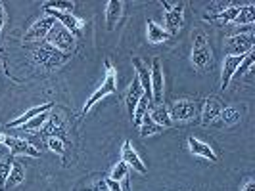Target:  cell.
Returning <instances> with one entry per match:
<instances>
[{
    "label": "cell",
    "instance_id": "obj_27",
    "mask_svg": "<svg viewBox=\"0 0 255 191\" xmlns=\"http://www.w3.org/2000/svg\"><path fill=\"white\" fill-rule=\"evenodd\" d=\"M73 8H75L73 2H64V0H56V2L42 4V10H54V12H60V13H71Z\"/></svg>",
    "mask_w": 255,
    "mask_h": 191
},
{
    "label": "cell",
    "instance_id": "obj_34",
    "mask_svg": "<svg viewBox=\"0 0 255 191\" xmlns=\"http://www.w3.org/2000/svg\"><path fill=\"white\" fill-rule=\"evenodd\" d=\"M254 60H255V54L254 52H250V54H246L242 58V64H240V67H238V71L236 73H248L250 69H252V65H254Z\"/></svg>",
    "mask_w": 255,
    "mask_h": 191
},
{
    "label": "cell",
    "instance_id": "obj_22",
    "mask_svg": "<svg viewBox=\"0 0 255 191\" xmlns=\"http://www.w3.org/2000/svg\"><path fill=\"white\" fill-rule=\"evenodd\" d=\"M150 119L157 125L159 128H171L173 127V121H171V115H169V109L165 105H153V109L150 111Z\"/></svg>",
    "mask_w": 255,
    "mask_h": 191
},
{
    "label": "cell",
    "instance_id": "obj_20",
    "mask_svg": "<svg viewBox=\"0 0 255 191\" xmlns=\"http://www.w3.org/2000/svg\"><path fill=\"white\" fill-rule=\"evenodd\" d=\"M146 37H148V42L150 44H161V42H167L169 38H171V35L167 33L163 27H159L155 21H148L146 23Z\"/></svg>",
    "mask_w": 255,
    "mask_h": 191
},
{
    "label": "cell",
    "instance_id": "obj_24",
    "mask_svg": "<svg viewBox=\"0 0 255 191\" xmlns=\"http://www.w3.org/2000/svg\"><path fill=\"white\" fill-rule=\"evenodd\" d=\"M44 134H46V138H64V134H65L64 121H62L60 117H54V115H50V119L46 121Z\"/></svg>",
    "mask_w": 255,
    "mask_h": 191
},
{
    "label": "cell",
    "instance_id": "obj_19",
    "mask_svg": "<svg viewBox=\"0 0 255 191\" xmlns=\"http://www.w3.org/2000/svg\"><path fill=\"white\" fill-rule=\"evenodd\" d=\"M121 13H123V2L121 0H110L108 6H106V27H108V31H114L117 21L121 19Z\"/></svg>",
    "mask_w": 255,
    "mask_h": 191
},
{
    "label": "cell",
    "instance_id": "obj_3",
    "mask_svg": "<svg viewBox=\"0 0 255 191\" xmlns=\"http://www.w3.org/2000/svg\"><path fill=\"white\" fill-rule=\"evenodd\" d=\"M44 40H46V44H50L52 48H56V50L62 52V54H67V56H69V52L75 48V37L65 27L60 25L58 21L50 29V33L46 35Z\"/></svg>",
    "mask_w": 255,
    "mask_h": 191
},
{
    "label": "cell",
    "instance_id": "obj_8",
    "mask_svg": "<svg viewBox=\"0 0 255 191\" xmlns=\"http://www.w3.org/2000/svg\"><path fill=\"white\" fill-rule=\"evenodd\" d=\"M182 21H184V4L179 2V4H173L165 12V27L163 29L171 37H175L182 27Z\"/></svg>",
    "mask_w": 255,
    "mask_h": 191
},
{
    "label": "cell",
    "instance_id": "obj_35",
    "mask_svg": "<svg viewBox=\"0 0 255 191\" xmlns=\"http://www.w3.org/2000/svg\"><path fill=\"white\" fill-rule=\"evenodd\" d=\"M104 182H106V186H108V190H110V191H123V188H121V184H119V182H115V180L106 178Z\"/></svg>",
    "mask_w": 255,
    "mask_h": 191
},
{
    "label": "cell",
    "instance_id": "obj_17",
    "mask_svg": "<svg viewBox=\"0 0 255 191\" xmlns=\"http://www.w3.org/2000/svg\"><path fill=\"white\" fill-rule=\"evenodd\" d=\"M188 149H190L192 155H198V157H204V159L211 161V163H217V153L211 149V145L200 141L198 138H194V136L188 138Z\"/></svg>",
    "mask_w": 255,
    "mask_h": 191
},
{
    "label": "cell",
    "instance_id": "obj_37",
    "mask_svg": "<svg viewBox=\"0 0 255 191\" xmlns=\"http://www.w3.org/2000/svg\"><path fill=\"white\" fill-rule=\"evenodd\" d=\"M6 23V10H4V4L0 2V33H2V27Z\"/></svg>",
    "mask_w": 255,
    "mask_h": 191
},
{
    "label": "cell",
    "instance_id": "obj_5",
    "mask_svg": "<svg viewBox=\"0 0 255 191\" xmlns=\"http://www.w3.org/2000/svg\"><path fill=\"white\" fill-rule=\"evenodd\" d=\"M254 42L255 37L254 33H240V35H234L227 40L225 44V50L227 56H246L250 52H254Z\"/></svg>",
    "mask_w": 255,
    "mask_h": 191
},
{
    "label": "cell",
    "instance_id": "obj_29",
    "mask_svg": "<svg viewBox=\"0 0 255 191\" xmlns=\"http://www.w3.org/2000/svg\"><path fill=\"white\" fill-rule=\"evenodd\" d=\"M221 119H223V123L227 125V127H232V125H236V123H240V111L238 109H234V107H225L221 115H219Z\"/></svg>",
    "mask_w": 255,
    "mask_h": 191
},
{
    "label": "cell",
    "instance_id": "obj_36",
    "mask_svg": "<svg viewBox=\"0 0 255 191\" xmlns=\"http://www.w3.org/2000/svg\"><path fill=\"white\" fill-rule=\"evenodd\" d=\"M89 191H110V190H108V186H106L104 180H98V184H96L94 188H90Z\"/></svg>",
    "mask_w": 255,
    "mask_h": 191
},
{
    "label": "cell",
    "instance_id": "obj_21",
    "mask_svg": "<svg viewBox=\"0 0 255 191\" xmlns=\"http://www.w3.org/2000/svg\"><path fill=\"white\" fill-rule=\"evenodd\" d=\"M25 182V168L21 166V163L13 161L12 163V170H10V176L6 180V186H4V191H10L17 186H21Z\"/></svg>",
    "mask_w": 255,
    "mask_h": 191
},
{
    "label": "cell",
    "instance_id": "obj_38",
    "mask_svg": "<svg viewBox=\"0 0 255 191\" xmlns=\"http://www.w3.org/2000/svg\"><path fill=\"white\" fill-rule=\"evenodd\" d=\"M240 191H255V182L254 180H248V182L242 186V190Z\"/></svg>",
    "mask_w": 255,
    "mask_h": 191
},
{
    "label": "cell",
    "instance_id": "obj_15",
    "mask_svg": "<svg viewBox=\"0 0 255 191\" xmlns=\"http://www.w3.org/2000/svg\"><path fill=\"white\" fill-rule=\"evenodd\" d=\"M223 111V103L219 98H207L204 102V109H202V123L204 125H213L219 119V115Z\"/></svg>",
    "mask_w": 255,
    "mask_h": 191
},
{
    "label": "cell",
    "instance_id": "obj_30",
    "mask_svg": "<svg viewBox=\"0 0 255 191\" xmlns=\"http://www.w3.org/2000/svg\"><path fill=\"white\" fill-rule=\"evenodd\" d=\"M138 130H140V136H153V134H159V130H161V128L157 127L152 119H150V115H146V117L142 119Z\"/></svg>",
    "mask_w": 255,
    "mask_h": 191
},
{
    "label": "cell",
    "instance_id": "obj_12",
    "mask_svg": "<svg viewBox=\"0 0 255 191\" xmlns=\"http://www.w3.org/2000/svg\"><path fill=\"white\" fill-rule=\"evenodd\" d=\"M46 12V15H50V17H54L58 23L62 27H65L73 37H81V29H83V21L79 19V17H75L73 13H60V12H54V10H44Z\"/></svg>",
    "mask_w": 255,
    "mask_h": 191
},
{
    "label": "cell",
    "instance_id": "obj_16",
    "mask_svg": "<svg viewBox=\"0 0 255 191\" xmlns=\"http://www.w3.org/2000/svg\"><path fill=\"white\" fill-rule=\"evenodd\" d=\"M52 107H54V103L48 102V103H42V105H35V107H31L29 111H25L23 115H19L17 119H13L8 123V128H21L25 123H29L33 117H37L40 113H46V111H52Z\"/></svg>",
    "mask_w": 255,
    "mask_h": 191
},
{
    "label": "cell",
    "instance_id": "obj_26",
    "mask_svg": "<svg viewBox=\"0 0 255 191\" xmlns=\"http://www.w3.org/2000/svg\"><path fill=\"white\" fill-rule=\"evenodd\" d=\"M50 119V111H46V113H40L37 115V117H33L29 123H25L23 125V130H27V132H35V130H40V128L46 125V121Z\"/></svg>",
    "mask_w": 255,
    "mask_h": 191
},
{
    "label": "cell",
    "instance_id": "obj_14",
    "mask_svg": "<svg viewBox=\"0 0 255 191\" xmlns=\"http://www.w3.org/2000/svg\"><path fill=\"white\" fill-rule=\"evenodd\" d=\"M242 58L244 56H227L223 60V75H221V88H229L230 80L234 78L238 67L242 64Z\"/></svg>",
    "mask_w": 255,
    "mask_h": 191
},
{
    "label": "cell",
    "instance_id": "obj_11",
    "mask_svg": "<svg viewBox=\"0 0 255 191\" xmlns=\"http://www.w3.org/2000/svg\"><path fill=\"white\" fill-rule=\"evenodd\" d=\"M54 25H56V19H54V17H50V15L40 17V19H37L33 25L29 27V31H27V35H25V40H29V42H31V40H44Z\"/></svg>",
    "mask_w": 255,
    "mask_h": 191
},
{
    "label": "cell",
    "instance_id": "obj_9",
    "mask_svg": "<svg viewBox=\"0 0 255 191\" xmlns=\"http://www.w3.org/2000/svg\"><path fill=\"white\" fill-rule=\"evenodd\" d=\"M150 80H152V103L161 105L163 103V69L159 60H153L150 69Z\"/></svg>",
    "mask_w": 255,
    "mask_h": 191
},
{
    "label": "cell",
    "instance_id": "obj_28",
    "mask_svg": "<svg viewBox=\"0 0 255 191\" xmlns=\"http://www.w3.org/2000/svg\"><path fill=\"white\" fill-rule=\"evenodd\" d=\"M148 103H150V102H148V100L142 96V100L138 102V105L134 107V113H132V119H130V121H132V125H134L136 128L140 127L142 119L148 115Z\"/></svg>",
    "mask_w": 255,
    "mask_h": 191
},
{
    "label": "cell",
    "instance_id": "obj_25",
    "mask_svg": "<svg viewBox=\"0 0 255 191\" xmlns=\"http://www.w3.org/2000/svg\"><path fill=\"white\" fill-rule=\"evenodd\" d=\"M254 21H255V6L254 4L240 6V13H238V17L234 19V23H238V25H252Z\"/></svg>",
    "mask_w": 255,
    "mask_h": 191
},
{
    "label": "cell",
    "instance_id": "obj_6",
    "mask_svg": "<svg viewBox=\"0 0 255 191\" xmlns=\"http://www.w3.org/2000/svg\"><path fill=\"white\" fill-rule=\"evenodd\" d=\"M0 145H6L12 155H29V157H40V151L33 143H29L23 138H17V136H8V134H2L0 132Z\"/></svg>",
    "mask_w": 255,
    "mask_h": 191
},
{
    "label": "cell",
    "instance_id": "obj_23",
    "mask_svg": "<svg viewBox=\"0 0 255 191\" xmlns=\"http://www.w3.org/2000/svg\"><path fill=\"white\" fill-rule=\"evenodd\" d=\"M240 13V6H229L223 12H217L213 15H205V21H221V23H234V19Z\"/></svg>",
    "mask_w": 255,
    "mask_h": 191
},
{
    "label": "cell",
    "instance_id": "obj_13",
    "mask_svg": "<svg viewBox=\"0 0 255 191\" xmlns=\"http://www.w3.org/2000/svg\"><path fill=\"white\" fill-rule=\"evenodd\" d=\"M121 161H123V163H125L128 168L136 170L138 174H146V166H144L142 159L138 157V153L134 151L132 143H130L128 140L123 143V149H121Z\"/></svg>",
    "mask_w": 255,
    "mask_h": 191
},
{
    "label": "cell",
    "instance_id": "obj_18",
    "mask_svg": "<svg viewBox=\"0 0 255 191\" xmlns=\"http://www.w3.org/2000/svg\"><path fill=\"white\" fill-rule=\"evenodd\" d=\"M142 96H144V92H142L140 82H138V78L134 76V78H132V82H130V86H128L127 98H125V103H127V111H128V117H130V119H132L134 107L138 105V102L142 100Z\"/></svg>",
    "mask_w": 255,
    "mask_h": 191
},
{
    "label": "cell",
    "instance_id": "obj_33",
    "mask_svg": "<svg viewBox=\"0 0 255 191\" xmlns=\"http://www.w3.org/2000/svg\"><path fill=\"white\" fill-rule=\"evenodd\" d=\"M46 145L52 153L56 155H64L65 153V141L64 138H46Z\"/></svg>",
    "mask_w": 255,
    "mask_h": 191
},
{
    "label": "cell",
    "instance_id": "obj_7",
    "mask_svg": "<svg viewBox=\"0 0 255 191\" xmlns=\"http://www.w3.org/2000/svg\"><path fill=\"white\" fill-rule=\"evenodd\" d=\"M198 113H200V107L192 100H177L169 109L171 121H179V123H188L192 119H196Z\"/></svg>",
    "mask_w": 255,
    "mask_h": 191
},
{
    "label": "cell",
    "instance_id": "obj_4",
    "mask_svg": "<svg viewBox=\"0 0 255 191\" xmlns=\"http://www.w3.org/2000/svg\"><path fill=\"white\" fill-rule=\"evenodd\" d=\"M213 60V54H211V48L207 44V37L205 35H196L194 38V46H192V64L198 69H205L207 65L211 64Z\"/></svg>",
    "mask_w": 255,
    "mask_h": 191
},
{
    "label": "cell",
    "instance_id": "obj_1",
    "mask_svg": "<svg viewBox=\"0 0 255 191\" xmlns=\"http://www.w3.org/2000/svg\"><path fill=\"white\" fill-rule=\"evenodd\" d=\"M106 69H108V73H106V78H104V82L100 84V88H96L92 92V96H90L87 103H85V107H83V115H87L96 105L98 102H102L106 96H110V94H115L117 92V75H115V69L112 67L110 62H106Z\"/></svg>",
    "mask_w": 255,
    "mask_h": 191
},
{
    "label": "cell",
    "instance_id": "obj_32",
    "mask_svg": "<svg viewBox=\"0 0 255 191\" xmlns=\"http://www.w3.org/2000/svg\"><path fill=\"white\" fill-rule=\"evenodd\" d=\"M127 176H128V166L121 161V163H117V165L114 166V170H112V176H110V178L121 184V182H125V180H127Z\"/></svg>",
    "mask_w": 255,
    "mask_h": 191
},
{
    "label": "cell",
    "instance_id": "obj_31",
    "mask_svg": "<svg viewBox=\"0 0 255 191\" xmlns=\"http://www.w3.org/2000/svg\"><path fill=\"white\" fill-rule=\"evenodd\" d=\"M12 157H6V159H0V191H4L6 186V180L10 176V170H12Z\"/></svg>",
    "mask_w": 255,
    "mask_h": 191
},
{
    "label": "cell",
    "instance_id": "obj_2",
    "mask_svg": "<svg viewBox=\"0 0 255 191\" xmlns=\"http://www.w3.org/2000/svg\"><path fill=\"white\" fill-rule=\"evenodd\" d=\"M33 60H35L40 67H44L46 71H52V69L62 67V65L69 60V56L58 52L56 48H52L50 44L44 42V44H40L37 50L33 52Z\"/></svg>",
    "mask_w": 255,
    "mask_h": 191
},
{
    "label": "cell",
    "instance_id": "obj_10",
    "mask_svg": "<svg viewBox=\"0 0 255 191\" xmlns=\"http://www.w3.org/2000/svg\"><path fill=\"white\" fill-rule=\"evenodd\" d=\"M132 67H134V76L138 78L144 92V98L152 102V80H150V67L142 62L140 58H132Z\"/></svg>",
    "mask_w": 255,
    "mask_h": 191
},
{
    "label": "cell",
    "instance_id": "obj_39",
    "mask_svg": "<svg viewBox=\"0 0 255 191\" xmlns=\"http://www.w3.org/2000/svg\"><path fill=\"white\" fill-rule=\"evenodd\" d=\"M123 191H130V190H128V182H127V180L123 182Z\"/></svg>",
    "mask_w": 255,
    "mask_h": 191
}]
</instances>
